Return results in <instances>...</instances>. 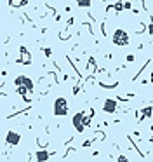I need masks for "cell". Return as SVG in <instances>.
<instances>
[{
	"label": "cell",
	"instance_id": "cell-1",
	"mask_svg": "<svg viewBox=\"0 0 153 162\" xmlns=\"http://www.w3.org/2000/svg\"><path fill=\"white\" fill-rule=\"evenodd\" d=\"M111 42L117 47H125V45H129V33L124 28H117L111 35Z\"/></svg>",
	"mask_w": 153,
	"mask_h": 162
},
{
	"label": "cell",
	"instance_id": "cell-2",
	"mask_svg": "<svg viewBox=\"0 0 153 162\" xmlns=\"http://www.w3.org/2000/svg\"><path fill=\"white\" fill-rule=\"evenodd\" d=\"M52 113L56 115V117H65V115L68 113V101H66V98L59 96V98H56V100H54Z\"/></svg>",
	"mask_w": 153,
	"mask_h": 162
},
{
	"label": "cell",
	"instance_id": "cell-3",
	"mask_svg": "<svg viewBox=\"0 0 153 162\" xmlns=\"http://www.w3.org/2000/svg\"><path fill=\"white\" fill-rule=\"evenodd\" d=\"M71 124H73L75 131L82 132L83 129H85V113H83V112H77V113L73 115V118H71Z\"/></svg>",
	"mask_w": 153,
	"mask_h": 162
},
{
	"label": "cell",
	"instance_id": "cell-4",
	"mask_svg": "<svg viewBox=\"0 0 153 162\" xmlns=\"http://www.w3.org/2000/svg\"><path fill=\"white\" fill-rule=\"evenodd\" d=\"M14 86L18 87V86H26L31 92H33V80L30 77H25V75H18L16 79H14Z\"/></svg>",
	"mask_w": 153,
	"mask_h": 162
},
{
	"label": "cell",
	"instance_id": "cell-5",
	"mask_svg": "<svg viewBox=\"0 0 153 162\" xmlns=\"http://www.w3.org/2000/svg\"><path fill=\"white\" fill-rule=\"evenodd\" d=\"M117 100H111V98H106L105 103H103V112L105 113H115L117 112Z\"/></svg>",
	"mask_w": 153,
	"mask_h": 162
},
{
	"label": "cell",
	"instance_id": "cell-6",
	"mask_svg": "<svg viewBox=\"0 0 153 162\" xmlns=\"http://www.w3.org/2000/svg\"><path fill=\"white\" fill-rule=\"evenodd\" d=\"M5 141L14 146V145H18L19 141H21V134H19V132H16V131H9L7 134H5Z\"/></svg>",
	"mask_w": 153,
	"mask_h": 162
},
{
	"label": "cell",
	"instance_id": "cell-7",
	"mask_svg": "<svg viewBox=\"0 0 153 162\" xmlns=\"http://www.w3.org/2000/svg\"><path fill=\"white\" fill-rule=\"evenodd\" d=\"M19 53H21V63H25V65H30L31 63V58H30V53H28V49L25 47V45H21L19 47Z\"/></svg>",
	"mask_w": 153,
	"mask_h": 162
},
{
	"label": "cell",
	"instance_id": "cell-8",
	"mask_svg": "<svg viewBox=\"0 0 153 162\" xmlns=\"http://www.w3.org/2000/svg\"><path fill=\"white\" fill-rule=\"evenodd\" d=\"M35 159L38 162H45V160H49V159H51V153H49L47 150H38V152L35 153Z\"/></svg>",
	"mask_w": 153,
	"mask_h": 162
},
{
	"label": "cell",
	"instance_id": "cell-9",
	"mask_svg": "<svg viewBox=\"0 0 153 162\" xmlns=\"http://www.w3.org/2000/svg\"><path fill=\"white\" fill-rule=\"evenodd\" d=\"M151 113H153L151 105H150V106H146V108H143V110H141V115H139V122H141V120H144L146 117H151Z\"/></svg>",
	"mask_w": 153,
	"mask_h": 162
},
{
	"label": "cell",
	"instance_id": "cell-10",
	"mask_svg": "<svg viewBox=\"0 0 153 162\" xmlns=\"http://www.w3.org/2000/svg\"><path fill=\"white\" fill-rule=\"evenodd\" d=\"M16 91H18V94H19V96H23V98L28 96V94H31V91L26 87V86H18V87H16Z\"/></svg>",
	"mask_w": 153,
	"mask_h": 162
},
{
	"label": "cell",
	"instance_id": "cell-11",
	"mask_svg": "<svg viewBox=\"0 0 153 162\" xmlns=\"http://www.w3.org/2000/svg\"><path fill=\"white\" fill-rule=\"evenodd\" d=\"M75 2H77V5L82 7V9H89L92 5V0H75Z\"/></svg>",
	"mask_w": 153,
	"mask_h": 162
},
{
	"label": "cell",
	"instance_id": "cell-12",
	"mask_svg": "<svg viewBox=\"0 0 153 162\" xmlns=\"http://www.w3.org/2000/svg\"><path fill=\"white\" fill-rule=\"evenodd\" d=\"M9 4L12 5V7H19V5L26 4V0H9Z\"/></svg>",
	"mask_w": 153,
	"mask_h": 162
},
{
	"label": "cell",
	"instance_id": "cell-13",
	"mask_svg": "<svg viewBox=\"0 0 153 162\" xmlns=\"http://www.w3.org/2000/svg\"><path fill=\"white\" fill-rule=\"evenodd\" d=\"M115 11H117V12H122L124 11V2H117V4H115Z\"/></svg>",
	"mask_w": 153,
	"mask_h": 162
},
{
	"label": "cell",
	"instance_id": "cell-14",
	"mask_svg": "<svg viewBox=\"0 0 153 162\" xmlns=\"http://www.w3.org/2000/svg\"><path fill=\"white\" fill-rule=\"evenodd\" d=\"M42 53H44L47 58H51V56H52V51H51L49 47H44V49H42Z\"/></svg>",
	"mask_w": 153,
	"mask_h": 162
},
{
	"label": "cell",
	"instance_id": "cell-15",
	"mask_svg": "<svg viewBox=\"0 0 153 162\" xmlns=\"http://www.w3.org/2000/svg\"><path fill=\"white\" fill-rule=\"evenodd\" d=\"M92 141H94V140H87V141H83L82 146H83V148H87V146H91V145H92Z\"/></svg>",
	"mask_w": 153,
	"mask_h": 162
},
{
	"label": "cell",
	"instance_id": "cell-16",
	"mask_svg": "<svg viewBox=\"0 0 153 162\" xmlns=\"http://www.w3.org/2000/svg\"><path fill=\"white\" fill-rule=\"evenodd\" d=\"M125 59H127V63H132V61L136 59V58H134V54H127V58H125Z\"/></svg>",
	"mask_w": 153,
	"mask_h": 162
},
{
	"label": "cell",
	"instance_id": "cell-17",
	"mask_svg": "<svg viewBox=\"0 0 153 162\" xmlns=\"http://www.w3.org/2000/svg\"><path fill=\"white\" fill-rule=\"evenodd\" d=\"M94 66H96V61H94V58H91L89 59V68H94Z\"/></svg>",
	"mask_w": 153,
	"mask_h": 162
},
{
	"label": "cell",
	"instance_id": "cell-18",
	"mask_svg": "<svg viewBox=\"0 0 153 162\" xmlns=\"http://www.w3.org/2000/svg\"><path fill=\"white\" fill-rule=\"evenodd\" d=\"M117 160H118V162H125V160H127V157H125V155H118Z\"/></svg>",
	"mask_w": 153,
	"mask_h": 162
},
{
	"label": "cell",
	"instance_id": "cell-19",
	"mask_svg": "<svg viewBox=\"0 0 153 162\" xmlns=\"http://www.w3.org/2000/svg\"><path fill=\"white\" fill-rule=\"evenodd\" d=\"M148 33H150V35H153V21L150 23V26H148Z\"/></svg>",
	"mask_w": 153,
	"mask_h": 162
},
{
	"label": "cell",
	"instance_id": "cell-20",
	"mask_svg": "<svg viewBox=\"0 0 153 162\" xmlns=\"http://www.w3.org/2000/svg\"><path fill=\"white\" fill-rule=\"evenodd\" d=\"M132 5H131V2H124V9H131Z\"/></svg>",
	"mask_w": 153,
	"mask_h": 162
},
{
	"label": "cell",
	"instance_id": "cell-21",
	"mask_svg": "<svg viewBox=\"0 0 153 162\" xmlns=\"http://www.w3.org/2000/svg\"><path fill=\"white\" fill-rule=\"evenodd\" d=\"M91 118H92V115H91V117H85V126H89V124H91Z\"/></svg>",
	"mask_w": 153,
	"mask_h": 162
},
{
	"label": "cell",
	"instance_id": "cell-22",
	"mask_svg": "<svg viewBox=\"0 0 153 162\" xmlns=\"http://www.w3.org/2000/svg\"><path fill=\"white\" fill-rule=\"evenodd\" d=\"M150 143H153V136H151V138H150Z\"/></svg>",
	"mask_w": 153,
	"mask_h": 162
},
{
	"label": "cell",
	"instance_id": "cell-23",
	"mask_svg": "<svg viewBox=\"0 0 153 162\" xmlns=\"http://www.w3.org/2000/svg\"><path fill=\"white\" fill-rule=\"evenodd\" d=\"M151 132H153V126H151Z\"/></svg>",
	"mask_w": 153,
	"mask_h": 162
}]
</instances>
